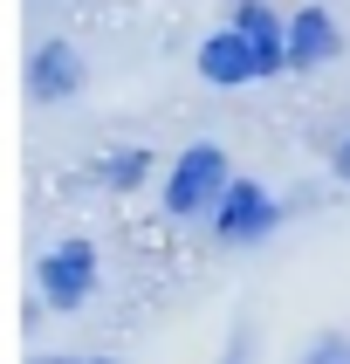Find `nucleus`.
<instances>
[{"label":"nucleus","mask_w":350,"mask_h":364,"mask_svg":"<svg viewBox=\"0 0 350 364\" xmlns=\"http://www.w3.org/2000/svg\"><path fill=\"white\" fill-rule=\"evenodd\" d=\"M226 151L213 138H199V144H185L179 159H172V172H165V213L172 220H192V213H206V206L226 193Z\"/></svg>","instance_id":"f257e3e1"},{"label":"nucleus","mask_w":350,"mask_h":364,"mask_svg":"<svg viewBox=\"0 0 350 364\" xmlns=\"http://www.w3.org/2000/svg\"><path fill=\"white\" fill-rule=\"evenodd\" d=\"M282 227V206H275V193L254 179H226V193L213 200V234H220L226 247H254L268 241Z\"/></svg>","instance_id":"f03ea898"},{"label":"nucleus","mask_w":350,"mask_h":364,"mask_svg":"<svg viewBox=\"0 0 350 364\" xmlns=\"http://www.w3.org/2000/svg\"><path fill=\"white\" fill-rule=\"evenodd\" d=\"M35 282H41V303L48 309H82L97 296V247L89 241H55L41 255Z\"/></svg>","instance_id":"7ed1b4c3"},{"label":"nucleus","mask_w":350,"mask_h":364,"mask_svg":"<svg viewBox=\"0 0 350 364\" xmlns=\"http://www.w3.org/2000/svg\"><path fill=\"white\" fill-rule=\"evenodd\" d=\"M199 76L220 82V90H234V82H268V69H261V48L226 21V28H213V35L199 41Z\"/></svg>","instance_id":"20e7f679"},{"label":"nucleus","mask_w":350,"mask_h":364,"mask_svg":"<svg viewBox=\"0 0 350 364\" xmlns=\"http://www.w3.org/2000/svg\"><path fill=\"white\" fill-rule=\"evenodd\" d=\"M28 97H35V103L82 97V55L69 48V41H41L35 55H28Z\"/></svg>","instance_id":"39448f33"},{"label":"nucleus","mask_w":350,"mask_h":364,"mask_svg":"<svg viewBox=\"0 0 350 364\" xmlns=\"http://www.w3.org/2000/svg\"><path fill=\"white\" fill-rule=\"evenodd\" d=\"M226 21L261 48V69H268V76H288V69H295V62H288V14H275L268 0H234V14H226Z\"/></svg>","instance_id":"423d86ee"},{"label":"nucleus","mask_w":350,"mask_h":364,"mask_svg":"<svg viewBox=\"0 0 350 364\" xmlns=\"http://www.w3.org/2000/svg\"><path fill=\"white\" fill-rule=\"evenodd\" d=\"M337 48H344V28H337L329 7H295V14H288V62H295V69H316V62H329Z\"/></svg>","instance_id":"0eeeda50"},{"label":"nucleus","mask_w":350,"mask_h":364,"mask_svg":"<svg viewBox=\"0 0 350 364\" xmlns=\"http://www.w3.org/2000/svg\"><path fill=\"white\" fill-rule=\"evenodd\" d=\"M144 172H151V151H144V144H124V151L97 159V186H110V193H131V186H144Z\"/></svg>","instance_id":"6e6552de"},{"label":"nucleus","mask_w":350,"mask_h":364,"mask_svg":"<svg viewBox=\"0 0 350 364\" xmlns=\"http://www.w3.org/2000/svg\"><path fill=\"white\" fill-rule=\"evenodd\" d=\"M302 364H350V337H316L302 350Z\"/></svg>","instance_id":"1a4fd4ad"},{"label":"nucleus","mask_w":350,"mask_h":364,"mask_svg":"<svg viewBox=\"0 0 350 364\" xmlns=\"http://www.w3.org/2000/svg\"><path fill=\"white\" fill-rule=\"evenodd\" d=\"M329 179H337V186H350V131L337 138V151H329Z\"/></svg>","instance_id":"9d476101"},{"label":"nucleus","mask_w":350,"mask_h":364,"mask_svg":"<svg viewBox=\"0 0 350 364\" xmlns=\"http://www.w3.org/2000/svg\"><path fill=\"white\" fill-rule=\"evenodd\" d=\"M28 364H117V358H76V350H55V358H28Z\"/></svg>","instance_id":"9b49d317"},{"label":"nucleus","mask_w":350,"mask_h":364,"mask_svg":"<svg viewBox=\"0 0 350 364\" xmlns=\"http://www.w3.org/2000/svg\"><path fill=\"white\" fill-rule=\"evenodd\" d=\"M226 364H241V358H226Z\"/></svg>","instance_id":"f8f14e48"}]
</instances>
